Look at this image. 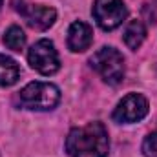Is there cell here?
I'll return each instance as SVG.
<instances>
[{
	"mask_svg": "<svg viewBox=\"0 0 157 157\" xmlns=\"http://www.w3.org/2000/svg\"><path fill=\"white\" fill-rule=\"evenodd\" d=\"M143 154L144 157H157V132H152L143 141Z\"/></svg>",
	"mask_w": 157,
	"mask_h": 157,
	"instance_id": "cell-12",
	"label": "cell"
},
{
	"mask_svg": "<svg viewBox=\"0 0 157 157\" xmlns=\"http://www.w3.org/2000/svg\"><path fill=\"white\" fill-rule=\"evenodd\" d=\"M122 39L124 44L130 48V49H137L144 39H146V28L141 20H130L124 28V33H122Z\"/></svg>",
	"mask_w": 157,
	"mask_h": 157,
	"instance_id": "cell-9",
	"label": "cell"
},
{
	"mask_svg": "<svg viewBox=\"0 0 157 157\" xmlns=\"http://www.w3.org/2000/svg\"><path fill=\"white\" fill-rule=\"evenodd\" d=\"M20 77L18 64L11 59L0 53V86H13Z\"/></svg>",
	"mask_w": 157,
	"mask_h": 157,
	"instance_id": "cell-10",
	"label": "cell"
},
{
	"mask_svg": "<svg viewBox=\"0 0 157 157\" xmlns=\"http://www.w3.org/2000/svg\"><path fill=\"white\" fill-rule=\"evenodd\" d=\"M148 101L141 93H128L119 101V104L113 110V121L119 124H132L139 122L148 115Z\"/></svg>",
	"mask_w": 157,
	"mask_h": 157,
	"instance_id": "cell-6",
	"label": "cell"
},
{
	"mask_svg": "<svg viewBox=\"0 0 157 157\" xmlns=\"http://www.w3.org/2000/svg\"><path fill=\"white\" fill-rule=\"evenodd\" d=\"M60 101V91L55 84L49 82H29L18 93V102L26 110L46 112L53 110Z\"/></svg>",
	"mask_w": 157,
	"mask_h": 157,
	"instance_id": "cell-2",
	"label": "cell"
},
{
	"mask_svg": "<svg viewBox=\"0 0 157 157\" xmlns=\"http://www.w3.org/2000/svg\"><path fill=\"white\" fill-rule=\"evenodd\" d=\"M28 62L33 70L42 75H53L60 68V59L55 49V44L48 39L35 42L28 51Z\"/></svg>",
	"mask_w": 157,
	"mask_h": 157,
	"instance_id": "cell-4",
	"label": "cell"
},
{
	"mask_svg": "<svg viewBox=\"0 0 157 157\" xmlns=\"http://www.w3.org/2000/svg\"><path fill=\"white\" fill-rule=\"evenodd\" d=\"M91 68L102 77L104 82L117 86L124 78V57L115 48H101L90 59Z\"/></svg>",
	"mask_w": 157,
	"mask_h": 157,
	"instance_id": "cell-3",
	"label": "cell"
},
{
	"mask_svg": "<svg viewBox=\"0 0 157 157\" xmlns=\"http://www.w3.org/2000/svg\"><path fill=\"white\" fill-rule=\"evenodd\" d=\"M108 150L110 139L102 122L73 128L66 137V152L70 157H106Z\"/></svg>",
	"mask_w": 157,
	"mask_h": 157,
	"instance_id": "cell-1",
	"label": "cell"
},
{
	"mask_svg": "<svg viewBox=\"0 0 157 157\" xmlns=\"http://www.w3.org/2000/svg\"><path fill=\"white\" fill-rule=\"evenodd\" d=\"M91 13L104 31L119 28L128 17V9L122 0H95Z\"/></svg>",
	"mask_w": 157,
	"mask_h": 157,
	"instance_id": "cell-5",
	"label": "cell"
},
{
	"mask_svg": "<svg viewBox=\"0 0 157 157\" xmlns=\"http://www.w3.org/2000/svg\"><path fill=\"white\" fill-rule=\"evenodd\" d=\"M93 42V31L86 22H73L68 29V48L75 53L86 51Z\"/></svg>",
	"mask_w": 157,
	"mask_h": 157,
	"instance_id": "cell-8",
	"label": "cell"
},
{
	"mask_svg": "<svg viewBox=\"0 0 157 157\" xmlns=\"http://www.w3.org/2000/svg\"><path fill=\"white\" fill-rule=\"evenodd\" d=\"M4 44L13 49V51H20L26 44V35L18 26H11L6 33H4Z\"/></svg>",
	"mask_w": 157,
	"mask_h": 157,
	"instance_id": "cell-11",
	"label": "cell"
},
{
	"mask_svg": "<svg viewBox=\"0 0 157 157\" xmlns=\"http://www.w3.org/2000/svg\"><path fill=\"white\" fill-rule=\"evenodd\" d=\"M15 9L26 18L28 26L33 29L44 31L49 26H53V22L57 20V11L53 7H46L39 4H29L28 0H13Z\"/></svg>",
	"mask_w": 157,
	"mask_h": 157,
	"instance_id": "cell-7",
	"label": "cell"
},
{
	"mask_svg": "<svg viewBox=\"0 0 157 157\" xmlns=\"http://www.w3.org/2000/svg\"><path fill=\"white\" fill-rule=\"evenodd\" d=\"M0 7H2V0H0Z\"/></svg>",
	"mask_w": 157,
	"mask_h": 157,
	"instance_id": "cell-13",
	"label": "cell"
}]
</instances>
